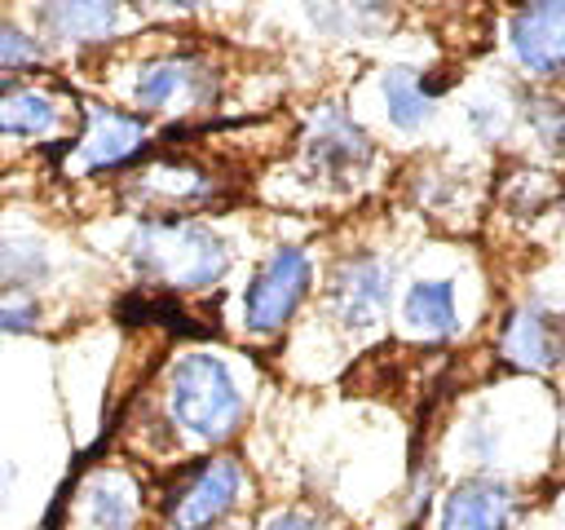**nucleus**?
I'll list each match as a JSON object with an SVG mask.
<instances>
[{"label":"nucleus","instance_id":"11","mask_svg":"<svg viewBox=\"0 0 565 530\" xmlns=\"http://www.w3.org/2000/svg\"><path fill=\"white\" fill-rule=\"evenodd\" d=\"M512 66L543 88L565 84V0H512L503 22Z\"/></svg>","mask_w":565,"mask_h":530},{"label":"nucleus","instance_id":"26","mask_svg":"<svg viewBox=\"0 0 565 530\" xmlns=\"http://www.w3.org/2000/svg\"><path fill=\"white\" fill-rule=\"evenodd\" d=\"M561 433H565V424H561Z\"/></svg>","mask_w":565,"mask_h":530},{"label":"nucleus","instance_id":"23","mask_svg":"<svg viewBox=\"0 0 565 530\" xmlns=\"http://www.w3.org/2000/svg\"><path fill=\"white\" fill-rule=\"evenodd\" d=\"M137 9H150V13H168V18H185V13H199V9H212L216 0H132Z\"/></svg>","mask_w":565,"mask_h":530},{"label":"nucleus","instance_id":"6","mask_svg":"<svg viewBox=\"0 0 565 530\" xmlns=\"http://www.w3.org/2000/svg\"><path fill=\"white\" fill-rule=\"evenodd\" d=\"M375 159H380L375 137L340 102L313 106L300 132V163L322 190H353L375 168Z\"/></svg>","mask_w":565,"mask_h":530},{"label":"nucleus","instance_id":"18","mask_svg":"<svg viewBox=\"0 0 565 530\" xmlns=\"http://www.w3.org/2000/svg\"><path fill=\"white\" fill-rule=\"evenodd\" d=\"M309 22L331 40H380L397 22L393 0H309Z\"/></svg>","mask_w":565,"mask_h":530},{"label":"nucleus","instance_id":"21","mask_svg":"<svg viewBox=\"0 0 565 530\" xmlns=\"http://www.w3.org/2000/svg\"><path fill=\"white\" fill-rule=\"evenodd\" d=\"M260 530H335V521L327 517V512H318V508H278Z\"/></svg>","mask_w":565,"mask_h":530},{"label":"nucleus","instance_id":"14","mask_svg":"<svg viewBox=\"0 0 565 530\" xmlns=\"http://www.w3.org/2000/svg\"><path fill=\"white\" fill-rule=\"evenodd\" d=\"M521 490L503 473H472L459 477L441 495L437 530H516L521 521Z\"/></svg>","mask_w":565,"mask_h":530},{"label":"nucleus","instance_id":"7","mask_svg":"<svg viewBox=\"0 0 565 530\" xmlns=\"http://www.w3.org/2000/svg\"><path fill=\"white\" fill-rule=\"evenodd\" d=\"M247 495V468L238 455L216 451L181 468V477L163 490V530H212L234 517Z\"/></svg>","mask_w":565,"mask_h":530},{"label":"nucleus","instance_id":"4","mask_svg":"<svg viewBox=\"0 0 565 530\" xmlns=\"http://www.w3.org/2000/svg\"><path fill=\"white\" fill-rule=\"evenodd\" d=\"M84 119V102L44 75H0V146L62 155Z\"/></svg>","mask_w":565,"mask_h":530},{"label":"nucleus","instance_id":"8","mask_svg":"<svg viewBox=\"0 0 565 530\" xmlns=\"http://www.w3.org/2000/svg\"><path fill=\"white\" fill-rule=\"evenodd\" d=\"M494 358L525 380L565 375V314L534 296L508 305L494 327Z\"/></svg>","mask_w":565,"mask_h":530},{"label":"nucleus","instance_id":"9","mask_svg":"<svg viewBox=\"0 0 565 530\" xmlns=\"http://www.w3.org/2000/svg\"><path fill=\"white\" fill-rule=\"evenodd\" d=\"M146 146H150L146 115L110 106V102H84L79 132H75V141L57 159H62L66 177H93V172L128 168Z\"/></svg>","mask_w":565,"mask_h":530},{"label":"nucleus","instance_id":"16","mask_svg":"<svg viewBox=\"0 0 565 530\" xmlns=\"http://www.w3.org/2000/svg\"><path fill=\"white\" fill-rule=\"evenodd\" d=\"M402 331L428 344H446L463 331V314H459V287L446 274H428V278H411L402 292Z\"/></svg>","mask_w":565,"mask_h":530},{"label":"nucleus","instance_id":"27","mask_svg":"<svg viewBox=\"0 0 565 530\" xmlns=\"http://www.w3.org/2000/svg\"><path fill=\"white\" fill-rule=\"evenodd\" d=\"M0 486H4V477H0Z\"/></svg>","mask_w":565,"mask_h":530},{"label":"nucleus","instance_id":"19","mask_svg":"<svg viewBox=\"0 0 565 530\" xmlns=\"http://www.w3.org/2000/svg\"><path fill=\"white\" fill-rule=\"evenodd\" d=\"M44 274H49V256H44L40 243H31V239H9V243H0V283H4V287L22 292V287L40 283Z\"/></svg>","mask_w":565,"mask_h":530},{"label":"nucleus","instance_id":"12","mask_svg":"<svg viewBox=\"0 0 565 530\" xmlns=\"http://www.w3.org/2000/svg\"><path fill=\"white\" fill-rule=\"evenodd\" d=\"M124 194L141 208V216H194L221 199V177L185 155H154L137 172H128Z\"/></svg>","mask_w":565,"mask_h":530},{"label":"nucleus","instance_id":"24","mask_svg":"<svg viewBox=\"0 0 565 530\" xmlns=\"http://www.w3.org/2000/svg\"><path fill=\"white\" fill-rule=\"evenodd\" d=\"M212 530H247V526H243V521H230V517H225V521H216Z\"/></svg>","mask_w":565,"mask_h":530},{"label":"nucleus","instance_id":"1","mask_svg":"<svg viewBox=\"0 0 565 530\" xmlns=\"http://www.w3.org/2000/svg\"><path fill=\"white\" fill-rule=\"evenodd\" d=\"M163 428L190 446L216 451L247 424V389L238 371L212 349H185L168 362L159 384Z\"/></svg>","mask_w":565,"mask_h":530},{"label":"nucleus","instance_id":"3","mask_svg":"<svg viewBox=\"0 0 565 530\" xmlns=\"http://www.w3.org/2000/svg\"><path fill=\"white\" fill-rule=\"evenodd\" d=\"M225 93V66L203 44H163L132 62L128 102L137 115H203Z\"/></svg>","mask_w":565,"mask_h":530},{"label":"nucleus","instance_id":"5","mask_svg":"<svg viewBox=\"0 0 565 530\" xmlns=\"http://www.w3.org/2000/svg\"><path fill=\"white\" fill-rule=\"evenodd\" d=\"M313 292V256L305 243H278L260 256L243 287V331L252 340H278Z\"/></svg>","mask_w":565,"mask_h":530},{"label":"nucleus","instance_id":"20","mask_svg":"<svg viewBox=\"0 0 565 530\" xmlns=\"http://www.w3.org/2000/svg\"><path fill=\"white\" fill-rule=\"evenodd\" d=\"M40 40L26 35L18 22L0 18V71H22V66H35L40 62Z\"/></svg>","mask_w":565,"mask_h":530},{"label":"nucleus","instance_id":"13","mask_svg":"<svg viewBox=\"0 0 565 530\" xmlns=\"http://www.w3.org/2000/svg\"><path fill=\"white\" fill-rule=\"evenodd\" d=\"M71 504L75 530H137L141 521V481L124 464H97L79 477Z\"/></svg>","mask_w":565,"mask_h":530},{"label":"nucleus","instance_id":"17","mask_svg":"<svg viewBox=\"0 0 565 530\" xmlns=\"http://www.w3.org/2000/svg\"><path fill=\"white\" fill-rule=\"evenodd\" d=\"M437 97H441V80H433L415 66L397 62V66L380 71V106L397 132H424L437 119Z\"/></svg>","mask_w":565,"mask_h":530},{"label":"nucleus","instance_id":"22","mask_svg":"<svg viewBox=\"0 0 565 530\" xmlns=\"http://www.w3.org/2000/svg\"><path fill=\"white\" fill-rule=\"evenodd\" d=\"M40 327V305L22 296H0V331H35Z\"/></svg>","mask_w":565,"mask_h":530},{"label":"nucleus","instance_id":"25","mask_svg":"<svg viewBox=\"0 0 565 530\" xmlns=\"http://www.w3.org/2000/svg\"><path fill=\"white\" fill-rule=\"evenodd\" d=\"M556 216H561V221H565V186H561V190H556Z\"/></svg>","mask_w":565,"mask_h":530},{"label":"nucleus","instance_id":"10","mask_svg":"<svg viewBox=\"0 0 565 530\" xmlns=\"http://www.w3.org/2000/svg\"><path fill=\"white\" fill-rule=\"evenodd\" d=\"M388 305H393V265L380 252L358 247L331 265L322 309L340 331L362 336V331L380 327L388 318Z\"/></svg>","mask_w":565,"mask_h":530},{"label":"nucleus","instance_id":"2","mask_svg":"<svg viewBox=\"0 0 565 530\" xmlns=\"http://www.w3.org/2000/svg\"><path fill=\"white\" fill-rule=\"evenodd\" d=\"M137 278L159 296H207L230 274V243L199 216H141L128 239Z\"/></svg>","mask_w":565,"mask_h":530},{"label":"nucleus","instance_id":"15","mask_svg":"<svg viewBox=\"0 0 565 530\" xmlns=\"http://www.w3.org/2000/svg\"><path fill=\"white\" fill-rule=\"evenodd\" d=\"M128 22H132L128 0H44L40 4V35L62 49L110 44Z\"/></svg>","mask_w":565,"mask_h":530}]
</instances>
